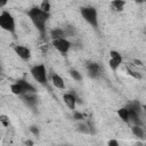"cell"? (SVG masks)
Listing matches in <instances>:
<instances>
[{
    "instance_id": "obj_1",
    "label": "cell",
    "mask_w": 146,
    "mask_h": 146,
    "mask_svg": "<svg viewBox=\"0 0 146 146\" xmlns=\"http://www.w3.org/2000/svg\"><path fill=\"white\" fill-rule=\"evenodd\" d=\"M27 15L30 19L32 21L35 29L40 32L41 35H44L46 33V23L49 18V13H46L41 10L39 7H33L27 11Z\"/></svg>"
},
{
    "instance_id": "obj_2",
    "label": "cell",
    "mask_w": 146,
    "mask_h": 146,
    "mask_svg": "<svg viewBox=\"0 0 146 146\" xmlns=\"http://www.w3.org/2000/svg\"><path fill=\"white\" fill-rule=\"evenodd\" d=\"M80 13L84 21L89 23L95 30L98 27V18H97V10L94 7H82L80 9Z\"/></svg>"
},
{
    "instance_id": "obj_3",
    "label": "cell",
    "mask_w": 146,
    "mask_h": 146,
    "mask_svg": "<svg viewBox=\"0 0 146 146\" xmlns=\"http://www.w3.org/2000/svg\"><path fill=\"white\" fill-rule=\"evenodd\" d=\"M0 27L9 33H15V19L10 13L5 10L0 14Z\"/></svg>"
},
{
    "instance_id": "obj_4",
    "label": "cell",
    "mask_w": 146,
    "mask_h": 146,
    "mask_svg": "<svg viewBox=\"0 0 146 146\" xmlns=\"http://www.w3.org/2000/svg\"><path fill=\"white\" fill-rule=\"evenodd\" d=\"M31 74H32L33 79L36 80V82H39L41 84L47 83V71H46V67L43 64L33 66L31 68Z\"/></svg>"
},
{
    "instance_id": "obj_5",
    "label": "cell",
    "mask_w": 146,
    "mask_h": 146,
    "mask_svg": "<svg viewBox=\"0 0 146 146\" xmlns=\"http://www.w3.org/2000/svg\"><path fill=\"white\" fill-rule=\"evenodd\" d=\"M52 46L62 54H66L71 48V42L66 39H57L52 40Z\"/></svg>"
},
{
    "instance_id": "obj_6",
    "label": "cell",
    "mask_w": 146,
    "mask_h": 146,
    "mask_svg": "<svg viewBox=\"0 0 146 146\" xmlns=\"http://www.w3.org/2000/svg\"><path fill=\"white\" fill-rule=\"evenodd\" d=\"M21 97H22V100L29 107H34L38 104V97L35 95V92H26V94H23Z\"/></svg>"
},
{
    "instance_id": "obj_7",
    "label": "cell",
    "mask_w": 146,
    "mask_h": 146,
    "mask_svg": "<svg viewBox=\"0 0 146 146\" xmlns=\"http://www.w3.org/2000/svg\"><path fill=\"white\" fill-rule=\"evenodd\" d=\"M87 70H88V73H89V76L92 78V79H96L100 75V66L95 63V62H90L87 64Z\"/></svg>"
},
{
    "instance_id": "obj_8",
    "label": "cell",
    "mask_w": 146,
    "mask_h": 146,
    "mask_svg": "<svg viewBox=\"0 0 146 146\" xmlns=\"http://www.w3.org/2000/svg\"><path fill=\"white\" fill-rule=\"evenodd\" d=\"M14 50H15V52H16L23 60H29L30 57H31V51H30V49H29L27 47H25V46H16V47L14 48Z\"/></svg>"
},
{
    "instance_id": "obj_9",
    "label": "cell",
    "mask_w": 146,
    "mask_h": 146,
    "mask_svg": "<svg viewBox=\"0 0 146 146\" xmlns=\"http://www.w3.org/2000/svg\"><path fill=\"white\" fill-rule=\"evenodd\" d=\"M16 83L22 88L23 94H26V92H35V88H34L32 84H30L27 81H25L24 79H19V80H17Z\"/></svg>"
},
{
    "instance_id": "obj_10",
    "label": "cell",
    "mask_w": 146,
    "mask_h": 146,
    "mask_svg": "<svg viewBox=\"0 0 146 146\" xmlns=\"http://www.w3.org/2000/svg\"><path fill=\"white\" fill-rule=\"evenodd\" d=\"M63 99L65 102V104L67 105V107L70 110H75V105H76V97L73 94H65L63 96Z\"/></svg>"
},
{
    "instance_id": "obj_11",
    "label": "cell",
    "mask_w": 146,
    "mask_h": 146,
    "mask_svg": "<svg viewBox=\"0 0 146 146\" xmlns=\"http://www.w3.org/2000/svg\"><path fill=\"white\" fill-rule=\"evenodd\" d=\"M128 110V114H129V122H133L135 125H140L141 127V120H140V114H138L137 112H135L132 108L130 107H127Z\"/></svg>"
},
{
    "instance_id": "obj_12",
    "label": "cell",
    "mask_w": 146,
    "mask_h": 146,
    "mask_svg": "<svg viewBox=\"0 0 146 146\" xmlns=\"http://www.w3.org/2000/svg\"><path fill=\"white\" fill-rule=\"evenodd\" d=\"M50 35H51L52 40L65 39V36H66V32H65L63 29H54V30H51Z\"/></svg>"
},
{
    "instance_id": "obj_13",
    "label": "cell",
    "mask_w": 146,
    "mask_h": 146,
    "mask_svg": "<svg viewBox=\"0 0 146 146\" xmlns=\"http://www.w3.org/2000/svg\"><path fill=\"white\" fill-rule=\"evenodd\" d=\"M51 80H52V84L55 87H57L58 89H65V83H64V80L56 73L52 74L51 76Z\"/></svg>"
},
{
    "instance_id": "obj_14",
    "label": "cell",
    "mask_w": 146,
    "mask_h": 146,
    "mask_svg": "<svg viewBox=\"0 0 146 146\" xmlns=\"http://www.w3.org/2000/svg\"><path fill=\"white\" fill-rule=\"evenodd\" d=\"M131 130H132V133L137 137V138H139V139H141V140H144V136H145V132H144V129L140 127V125H133L132 128H131Z\"/></svg>"
},
{
    "instance_id": "obj_15",
    "label": "cell",
    "mask_w": 146,
    "mask_h": 146,
    "mask_svg": "<svg viewBox=\"0 0 146 146\" xmlns=\"http://www.w3.org/2000/svg\"><path fill=\"white\" fill-rule=\"evenodd\" d=\"M117 114H119L120 119H121L123 122L129 123V114H128V110H127V107H122V108H120V110L117 111Z\"/></svg>"
},
{
    "instance_id": "obj_16",
    "label": "cell",
    "mask_w": 146,
    "mask_h": 146,
    "mask_svg": "<svg viewBox=\"0 0 146 146\" xmlns=\"http://www.w3.org/2000/svg\"><path fill=\"white\" fill-rule=\"evenodd\" d=\"M110 56H111L110 59L116 62L119 65L122 63V56H121L120 52H117V51H115V50H111V51H110Z\"/></svg>"
},
{
    "instance_id": "obj_17",
    "label": "cell",
    "mask_w": 146,
    "mask_h": 146,
    "mask_svg": "<svg viewBox=\"0 0 146 146\" xmlns=\"http://www.w3.org/2000/svg\"><path fill=\"white\" fill-rule=\"evenodd\" d=\"M10 90H11V92H13L14 95H18V96H22V95H23V90H22V88H21L17 83L11 84V86H10Z\"/></svg>"
},
{
    "instance_id": "obj_18",
    "label": "cell",
    "mask_w": 146,
    "mask_h": 146,
    "mask_svg": "<svg viewBox=\"0 0 146 146\" xmlns=\"http://www.w3.org/2000/svg\"><path fill=\"white\" fill-rule=\"evenodd\" d=\"M111 5H112L116 10H122L123 7H124V5H125V2L122 1V0H114V1L111 2Z\"/></svg>"
},
{
    "instance_id": "obj_19",
    "label": "cell",
    "mask_w": 146,
    "mask_h": 146,
    "mask_svg": "<svg viewBox=\"0 0 146 146\" xmlns=\"http://www.w3.org/2000/svg\"><path fill=\"white\" fill-rule=\"evenodd\" d=\"M70 75L75 80V81H81L82 80V75H81V73L79 72V71H76V70H70Z\"/></svg>"
},
{
    "instance_id": "obj_20",
    "label": "cell",
    "mask_w": 146,
    "mask_h": 146,
    "mask_svg": "<svg viewBox=\"0 0 146 146\" xmlns=\"http://www.w3.org/2000/svg\"><path fill=\"white\" fill-rule=\"evenodd\" d=\"M78 130H79L80 132H82V133H90L88 125L84 124V123H79V124H78Z\"/></svg>"
},
{
    "instance_id": "obj_21",
    "label": "cell",
    "mask_w": 146,
    "mask_h": 146,
    "mask_svg": "<svg viewBox=\"0 0 146 146\" xmlns=\"http://www.w3.org/2000/svg\"><path fill=\"white\" fill-rule=\"evenodd\" d=\"M39 8H40L41 10L46 11V13H49V10H50V3H49L48 1H43Z\"/></svg>"
},
{
    "instance_id": "obj_22",
    "label": "cell",
    "mask_w": 146,
    "mask_h": 146,
    "mask_svg": "<svg viewBox=\"0 0 146 146\" xmlns=\"http://www.w3.org/2000/svg\"><path fill=\"white\" fill-rule=\"evenodd\" d=\"M29 129H30V132H31V133H33L35 137H39V135H40V130H39V128H38L36 125H31Z\"/></svg>"
},
{
    "instance_id": "obj_23",
    "label": "cell",
    "mask_w": 146,
    "mask_h": 146,
    "mask_svg": "<svg viewBox=\"0 0 146 146\" xmlns=\"http://www.w3.org/2000/svg\"><path fill=\"white\" fill-rule=\"evenodd\" d=\"M73 119H74L75 121H81V120L84 119V115H83L82 113H80V112H74V113H73Z\"/></svg>"
},
{
    "instance_id": "obj_24",
    "label": "cell",
    "mask_w": 146,
    "mask_h": 146,
    "mask_svg": "<svg viewBox=\"0 0 146 146\" xmlns=\"http://www.w3.org/2000/svg\"><path fill=\"white\" fill-rule=\"evenodd\" d=\"M127 72H128L131 76H133V78H137V79H140V78H141V76H140V74H138L137 72H133V71H131V70H129V68L127 70Z\"/></svg>"
},
{
    "instance_id": "obj_25",
    "label": "cell",
    "mask_w": 146,
    "mask_h": 146,
    "mask_svg": "<svg viewBox=\"0 0 146 146\" xmlns=\"http://www.w3.org/2000/svg\"><path fill=\"white\" fill-rule=\"evenodd\" d=\"M107 146H120L119 141L115 140V139H111L108 143H107Z\"/></svg>"
},
{
    "instance_id": "obj_26",
    "label": "cell",
    "mask_w": 146,
    "mask_h": 146,
    "mask_svg": "<svg viewBox=\"0 0 146 146\" xmlns=\"http://www.w3.org/2000/svg\"><path fill=\"white\" fill-rule=\"evenodd\" d=\"M135 63H136L137 65H139V66H143V63H141L140 60H138V59H135Z\"/></svg>"
},
{
    "instance_id": "obj_27",
    "label": "cell",
    "mask_w": 146,
    "mask_h": 146,
    "mask_svg": "<svg viewBox=\"0 0 146 146\" xmlns=\"http://www.w3.org/2000/svg\"><path fill=\"white\" fill-rule=\"evenodd\" d=\"M6 5H7V1H6V0L0 1V7H3V6H6Z\"/></svg>"
},
{
    "instance_id": "obj_28",
    "label": "cell",
    "mask_w": 146,
    "mask_h": 146,
    "mask_svg": "<svg viewBox=\"0 0 146 146\" xmlns=\"http://www.w3.org/2000/svg\"><path fill=\"white\" fill-rule=\"evenodd\" d=\"M26 145H29V146H32V145H33V143H32L31 140H27V141H26Z\"/></svg>"
},
{
    "instance_id": "obj_29",
    "label": "cell",
    "mask_w": 146,
    "mask_h": 146,
    "mask_svg": "<svg viewBox=\"0 0 146 146\" xmlns=\"http://www.w3.org/2000/svg\"><path fill=\"white\" fill-rule=\"evenodd\" d=\"M2 72V67H1V65H0V73Z\"/></svg>"
}]
</instances>
